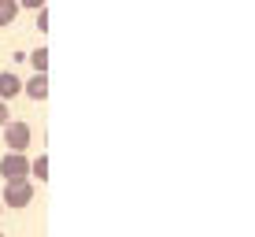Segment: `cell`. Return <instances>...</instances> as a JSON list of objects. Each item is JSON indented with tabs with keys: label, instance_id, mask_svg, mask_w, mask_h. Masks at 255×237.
<instances>
[{
	"label": "cell",
	"instance_id": "8992f818",
	"mask_svg": "<svg viewBox=\"0 0 255 237\" xmlns=\"http://www.w3.org/2000/svg\"><path fill=\"white\" fill-rule=\"evenodd\" d=\"M15 15H19V4L15 0H0V26H11Z\"/></svg>",
	"mask_w": 255,
	"mask_h": 237
},
{
	"label": "cell",
	"instance_id": "9c48e42d",
	"mask_svg": "<svg viewBox=\"0 0 255 237\" xmlns=\"http://www.w3.org/2000/svg\"><path fill=\"white\" fill-rule=\"evenodd\" d=\"M11 122V115H7V104H0V126H7Z\"/></svg>",
	"mask_w": 255,
	"mask_h": 237
},
{
	"label": "cell",
	"instance_id": "52a82bcc",
	"mask_svg": "<svg viewBox=\"0 0 255 237\" xmlns=\"http://www.w3.org/2000/svg\"><path fill=\"white\" fill-rule=\"evenodd\" d=\"M30 63H33V71H37V74H45V71H48V48L30 52Z\"/></svg>",
	"mask_w": 255,
	"mask_h": 237
},
{
	"label": "cell",
	"instance_id": "30bf717a",
	"mask_svg": "<svg viewBox=\"0 0 255 237\" xmlns=\"http://www.w3.org/2000/svg\"><path fill=\"white\" fill-rule=\"evenodd\" d=\"M0 212H4V204H0Z\"/></svg>",
	"mask_w": 255,
	"mask_h": 237
},
{
	"label": "cell",
	"instance_id": "277c9868",
	"mask_svg": "<svg viewBox=\"0 0 255 237\" xmlns=\"http://www.w3.org/2000/svg\"><path fill=\"white\" fill-rule=\"evenodd\" d=\"M22 93L30 96V100H45V96H48V78L45 74H33L30 82H22Z\"/></svg>",
	"mask_w": 255,
	"mask_h": 237
},
{
	"label": "cell",
	"instance_id": "3957f363",
	"mask_svg": "<svg viewBox=\"0 0 255 237\" xmlns=\"http://www.w3.org/2000/svg\"><path fill=\"white\" fill-rule=\"evenodd\" d=\"M30 200H33V186H30V182H19V186H4V197H0V204L26 208Z\"/></svg>",
	"mask_w": 255,
	"mask_h": 237
},
{
	"label": "cell",
	"instance_id": "8fae6325",
	"mask_svg": "<svg viewBox=\"0 0 255 237\" xmlns=\"http://www.w3.org/2000/svg\"><path fill=\"white\" fill-rule=\"evenodd\" d=\"M0 237H4V234H0Z\"/></svg>",
	"mask_w": 255,
	"mask_h": 237
},
{
	"label": "cell",
	"instance_id": "ba28073f",
	"mask_svg": "<svg viewBox=\"0 0 255 237\" xmlns=\"http://www.w3.org/2000/svg\"><path fill=\"white\" fill-rule=\"evenodd\" d=\"M30 174H33V178H41V182L48 178V160H45V156H37V160L30 163Z\"/></svg>",
	"mask_w": 255,
	"mask_h": 237
},
{
	"label": "cell",
	"instance_id": "5b68a950",
	"mask_svg": "<svg viewBox=\"0 0 255 237\" xmlns=\"http://www.w3.org/2000/svg\"><path fill=\"white\" fill-rule=\"evenodd\" d=\"M22 93V82H19V78H15V74H0V104H7V100H11V96H19Z\"/></svg>",
	"mask_w": 255,
	"mask_h": 237
},
{
	"label": "cell",
	"instance_id": "7a4b0ae2",
	"mask_svg": "<svg viewBox=\"0 0 255 237\" xmlns=\"http://www.w3.org/2000/svg\"><path fill=\"white\" fill-rule=\"evenodd\" d=\"M4 141H7V148H11L15 156H22L26 148H30V126H26V122H7Z\"/></svg>",
	"mask_w": 255,
	"mask_h": 237
},
{
	"label": "cell",
	"instance_id": "6da1fadb",
	"mask_svg": "<svg viewBox=\"0 0 255 237\" xmlns=\"http://www.w3.org/2000/svg\"><path fill=\"white\" fill-rule=\"evenodd\" d=\"M0 174H4L7 186H19V182H30V160L26 156H15L7 152L4 160H0Z\"/></svg>",
	"mask_w": 255,
	"mask_h": 237
}]
</instances>
